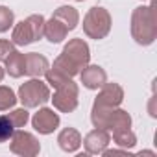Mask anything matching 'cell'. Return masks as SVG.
Wrapping results in <instances>:
<instances>
[{
    "mask_svg": "<svg viewBox=\"0 0 157 157\" xmlns=\"http://www.w3.org/2000/svg\"><path fill=\"white\" fill-rule=\"evenodd\" d=\"M91 61V48L89 44L76 37V39H70L65 46H63V52L54 59V65L52 68L59 70L61 74L68 76V78H74L82 72L83 67H87Z\"/></svg>",
    "mask_w": 157,
    "mask_h": 157,
    "instance_id": "6da1fadb",
    "label": "cell"
},
{
    "mask_svg": "<svg viewBox=\"0 0 157 157\" xmlns=\"http://www.w3.org/2000/svg\"><path fill=\"white\" fill-rule=\"evenodd\" d=\"M131 37L140 46H150L157 39V19L151 6H139L131 13Z\"/></svg>",
    "mask_w": 157,
    "mask_h": 157,
    "instance_id": "7a4b0ae2",
    "label": "cell"
},
{
    "mask_svg": "<svg viewBox=\"0 0 157 157\" xmlns=\"http://www.w3.org/2000/svg\"><path fill=\"white\" fill-rule=\"evenodd\" d=\"M44 22L46 19L37 13L17 22L11 32V43L15 46H28L35 41H41L44 37Z\"/></svg>",
    "mask_w": 157,
    "mask_h": 157,
    "instance_id": "3957f363",
    "label": "cell"
},
{
    "mask_svg": "<svg viewBox=\"0 0 157 157\" xmlns=\"http://www.w3.org/2000/svg\"><path fill=\"white\" fill-rule=\"evenodd\" d=\"M111 24H113V19H111L109 11L102 6H93L83 17V33L89 39L100 41L109 35Z\"/></svg>",
    "mask_w": 157,
    "mask_h": 157,
    "instance_id": "277c9868",
    "label": "cell"
},
{
    "mask_svg": "<svg viewBox=\"0 0 157 157\" xmlns=\"http://www.w3.org/2000/svg\"><path fill=\"white\" fill-rule=\"evenodd\" d=\"M50 96H52L50 87H48V83L41 82V78H32V80L24 82L19 87V94H17L19 102L26 109H35V107L44 105L50 100Z\"/></svg>",
    "mask_w": 157,
    "mask_h": 157,
    "instance_id": "5b68a950",
    "label": "cell"
},
{
    "mask_svg": "<svg viewBox=\"0 0 157 157\" xmlns=\"http://www.w3.org/2000/svg\"><path fill=\"white\" fill-rule=\"evenodd\" d=\"M50 100L54 104V109H57L59 113H72L80 104V87L70 78L59 87H56L54 96H50Z\"/></svg>",
    "mask_w": 157,
    "mask_h": 157,
    "instance_id": "8992f818",
    "label": "cell"
},
{
    "mask_svg": "<svg viewBox=\"0 0 157 157\" xmlns=\"http://www.w3.org/2000/svg\"><path fill=\"white\" fill-rule=\"evenodd\" d=\"M10 150L15 155L21 157H35L41 151V142L37 140V137L30 131L24 129H15L11 139H10Z\"/></svg>",
    "mask_w": 157,
    "mask_h": 157,
    "instance_id": "52a82bcc",
    "label": "cell"
},
{
    "mask_svg": "<svg viewBox=\"0 0 157 157\" xmlns=\"http://www.w3.org/2000/svg\"><path fill=\"white\" fill-rule=\"evenodd\" d=\"M30 120H32L33 129H35L37 133H41V135H50V133H54V131L59 128V124H61L59 115H57L54 109H50V107H41Z\"/></svg>",
    "mask_w": 157,
    "mask_h": 157,
    "instance_id": "ba28073f",
    "label": "cell"
},
{
    "mask_svg": "<svg viewBox=\"0 0 157 157\" xmlns=\"http://www.w3.org/2000/svg\"><path fill=\"white\" fill-rule=\"evenodd\" d=\"M124 102V89L122 85L111 82V83H104L98 89V96L94 98L93 105H100V107H120V104Z\"/></svg>",
    "mask_w": 157,
    "mask_h": 157,
    "instance_id": "9c48e42d",
    "label": "cell"
},
{
    "mask_svg": "<svg viewBox=\"0 0 157 157\" xmlns=\"http://www.w3.org/2000/svg\"><path fill=\"white\" fill-rule=\"evenodd\" d=\"M109 142H111V133L107 129H102V128L91 129L85 135V139H82V144L89 155H100L109 146Z\"/></svg>",
    "mask_w": 157,
    "mask_h": 157,
    "instance_id": "30bf717a",
    "label": "cell"
},
{
    "mask_svg": "<svg viewBox=\"0 0 157 157\" xmlns=\"http://www.w3.org/2000/svg\"><path fill=\"white\" fill-rule=\"evenodd\" d=\"M80 80L85 89L89 91H98L105 82H107V72L100 65H87L80 72Z\"/></svg>",
    "mask_w": 157,
    "mask_h": 157,
    "instance_id": "8fae6325",
    "label": "cell"
},
{
    "mask_svg": "<svg viewBox=\"0 0 157 157\" xmlns=\"http://www.w3.org/2000/svg\"><path fill=\"white\" fill-rule=\"evenodd\" d=\"M57 146L63 151H67V153L78 151L80 146H82V135H80V131H78L76 128H70V126L63 128L59 131V135H57Z\"/></svg>",
    "mask_w": 157,
    "mask_h": 157,
    "instance_id": "7c38bea8",
    "label": "cell"
},
{
    "mask_svg": "<svg viewBox=\"0 0 157 157\" xmlns=\"http://www.w3.org/2000/svg\"><path fill=\"white\" fill-rule=\"evenodd\" d=\"M4 70L11 78H22L26 74V54L19 52L17 48L4 59Z\"/></svg>",
    "mask_w": 157,
    "mask_h": 157,
    "instance_id": "4fadbf2b",
    "label": "cell"
},
{
    "mask_svg": "<svg viewBox=\"0 0 157 157\" xmlns=\"http://www.w3.org/2000/svg\"><path fill=\"white\" fill-rule=\"evenodd\" d=\"M48 68H50V63L43 54H39V52L26 54V76L41 78V76H44V72Z\"/></svg>",
    "mask_w": 157,
    "mask_h": 157,
    "instance_id": "5bb4252c",
    "label": "cell"
},
{
    "mask_svg": "<svg viewBox=\"0 0 157 157\" xmlns=\"http://www.w3.org/2000/svg\"><path fill=\"white\" fill-rule=\"evenodd\" d=\"M67 33H68V28L57 21V19H50L44 22V37L52 43V44H57V43H63L67 39Z\"/></svg>",
    "mask_w": 157,
    "mask_h": 157,
    "instance_id": "9a60e30c",
    "label": "cell"
},
{
    "mask_svg": "<svg viewBox=\"0 0 157 157\" xmlns=\"http://www.w3.org/2000/svg\"><path fill=\"white\" fill-rule=\"evenodd\" d=\"M52 17L57 19V21H61V22L68 28V32H72L78 24H80V13H78V10L72 8V6H59V8L54 11Z\"/></svg>",
    "mask_w": 157,
    "mask_h": 157,
    "instance_id": "2e32d148",
    "label": "cell"
},
{
    "mask_svg": "<svg viewBox=\"0 0 157 157\" xmlns=\"http://www.w3.org/2000/svg\"><path fill=\"white\" fill-rule=\"evenodd\" d=\"M131 128V115L120 107H117L109 118V124H107V131L109 133H115V131H120V129H128Z\"/></svg>",
    "mask_w": 157,
    "mask_h": 157,
    "instance_id": "e0dca14e",
    "label": "cell"
},
{
    "mask_svg": "<svg viewBox=\"0 0 157 157\" xmlns=\"http://www.w3.org/2000/svg\"><path fill=\"white\" fill-rule=\"evenodd\" d=\"M113 142L122 148V150H133L135 144H137V135L133 133L131 128L128 129H120V131H115L113 133Z\"/></svg>",
    "mask_w": 157,
    "mask_h": 157,
    "instance_id": "ac0fdd59",
    "label": "cell"
},
{
    "mask_svg": "<svg viewBox=\"0 0 157 157\" xmlns=\"http://www.w3.org/2000/svg\"><path fill=\"white\" fill-rule=\"evenodd\" d=\"M17 102H19V98L11 87L0 85V111H10L11 107H15Z\"/></svg>",
    "mask_w": 157,
    "mask_h": 157,
    "instance_id": "d6986e66",
    "label": "cell"
},
{
    "mask_svg": "<svg viewBox=\"0 0 157 157\" xmlns=\"http://www.w3.org/2000/svg\"><path fill=\"white\" fill-rule=\"evenodd\" d=\"M8 118L11 120L15 129H19V128H24L30 122V113H28L26 107H21V109H13L11 113H8Z\"/></svg>",
    "mask_w": 157,
    "mask_h": 157,
    "instance_id": "ffe728a7",
    "label": "cell"
},
{
    "mask_svg": "<svg viewBox=\"0 0 157 157\" xmlns=\"http://www.w3.org/2000/svg\"><path fill=\"white\" fill-rule=\"evenodd\" d=\"M15 24V13L8 6H0V33H6Z\"/></svg>",
    "mask_w": 157,
    "mask_h": 157,
    "instance_id": "44dd1931",
    "label": "cell"
},
{
    "mask_svg": "<svg viewBox=\"0 0 157 157\" xmlns=\"http://www.w3.org/2000/svg\"><path fill=\"white\" fill-rule=\"evenodd\" d=\"M13 131H15V126L11 124L8 115H2L0 117V142H8L11 139Z\"/></svg>",
    "mask_w": 157,
    "mask_h": 157,
    "instance_id": "7402d4cb",
    "label": "cell"
},
{
    "mask_svg": "<svg viewBox=\"0 0 157 157\" xmlns=\"http://www.w3.org/2000/svg\"><path fill=\"white\" fill-rule=\"evenodd\" d=\"M15 50V44L11 43V41H8V39H0V61L4 63V59L11 54Z\"/></svg>",
    "mask_w": 157,
    "mask_h": 157,
    "instance_id": "603a6c76",
    "label": "cell"
},
{
    "mask_svg": "<svg viewBox=\"0 0 157 157\" xmlns=\"http://www.w3.org/2000/svg\"><path fill=\"white\" fill-rule=\"evenodd\" d=\"M139 155H155L153 151H150V150H140L139 151Z\"/></svg>",
    "mask_w": 157,
    "mask_h": 157,
    "instance_id": "cb8c5ba5",
    "label": "cell"
},
{
    "mask_svg": "<svg viewBox=\"0 0 157 157\" xmlns=\"http://www.w3.org/2000/svg\"><path fill=\"white\" fill-rule=\"evenodd\" d=\"M4 76H6V70H4V67H0V82L4 80Z\"/></svg>",
    "mask_w": 157,
    "mask_h": 157,
    "instance_id": "d4e9b609",
    "label": "cell"
},
{
    "mask_svg": "<svg viewBox=\"0 0 157 157\" xmlns=\"http://www.w3.org/2000/svg\"><path fill=\"white\" fill-rule=\"evenodd\" d=\"M76 2H83V0H76Z\"/></svg>",
    "mask_w": 157,
    "mask_h": 157,
    "instance_id": "484cf974",
    "label": "cell"
}]
</instances>
